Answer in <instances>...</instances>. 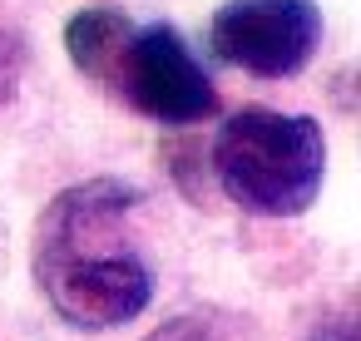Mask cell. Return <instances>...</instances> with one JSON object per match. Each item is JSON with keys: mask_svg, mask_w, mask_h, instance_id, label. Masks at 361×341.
<instances>
[{"mask_svg": "<svg viewBox=\"0 0 361 341\" xmlns=\"http://www.w3.org/2000/svg\"><path fill=\"white\" fill-rule=\"evenodd\" d=\"M144 341H233V321L223 311H178L154 326Z\"/></svg>", "mask_w": 361, "mask_h": 341, "instance_id": "8992f818", "label": "cell"}, {"mask_svg": "<svg viewBox=\"0 0 361 341\" xmlns=\"http://www.w3.org/2000/svg\"><path fill=\"white\" fill-rule=\"evenodd\" d=\"M25 65H30V45L20 30H0V109H6L25 80Z\"/></svg>", "mask_w": 361, "mask_h": 341, "instance_id": "52a82bcc", "label": "cell"}, {"mask_svg": "<svg viewBox=\"0 0 361 341\" xmlns=\"http://www.w3.org/2000/svg\"><path fill=\"white\" fill-rule=\"evenodd\" d=\"M144 188L124 178H85L60 188L35 223V282L45 302L85 331L134 321L154 302V267L129 242Z\"/></svg>", "mask_w": 361, "mask_h": 341, "instance_id": "6da1fadb", "label": "cell"}, {"mask_svg": "<svg viewBox=\"0 0 361 341\" xmlns=\"http://www.w3.org/2000/svg\"><path fill=\"white\" fill-rule=\"evenodd\" d=\"M317 341H351V316L322 321V326H317Z\"/></svg>", "mask_w": 361, "mask_h": 341, "instance_id": "ba28073f", "label": "cell"}, {"mask_svg": "<svg viewBox=\"0 0 361 341\" xmlns=\"http://www.w3.org/2000/svg\"><path fill=\"white\" fill-rule=\"evenodd\" d=\"M104 89L124 99L129 109H139L144 119L169 124V129H188L218 114V89L208 70L198 65V55L169 20L134 25L124 35Z\"/></svg>", "mask_w": 361, "mask_h": 341, "instance_id": "3957f363", "label": "cell"}, {"mask_svg": "<svg viewBox=\"0 0 361 341\" xmlns=\"http://www.w3.org/2000/svg\"><path fill=\"white\" fill-rule=\"evenodd\" d=\"M317 0H228L208 25V50L257 80H292L322 50Z\"/></svg>", "mask_w": 361, "mask_h": 341, "instance_id": "277c9868", "label": "cell"}, {"mask_svg": "<svg viewBox=\"0 0 361 341\" xmlns=\"http://www.w3.org/2000/svg\"><path fill=\"white\" fill-rule=\"evenodd\" d=\"M134 30V20L119 11V6H90V11H75L70 25H65V50H70V65L94 80L104 89L109 70H114V55L124 45V35Z\"/></svg>", "mask_w": 361, "mask_h": 341, "instance_id": "5b68a950", "label": "cell"}, {"mask_svg": "<svg viewBox=\"0 0 361 341\" xmlns=\"http://www.w3.org/2000/svg\"><path fill=\"white\" fill-rule=\"evenodd\" d=\"M213 178L223 198L257 218H297L326 178V134L312 114L238 109L213 139Z\"/></svg>", "mask_w": 361, "mask_h": 341, "instance_id": "7a4b0ae2", "label": "cell"}]
</instances>
